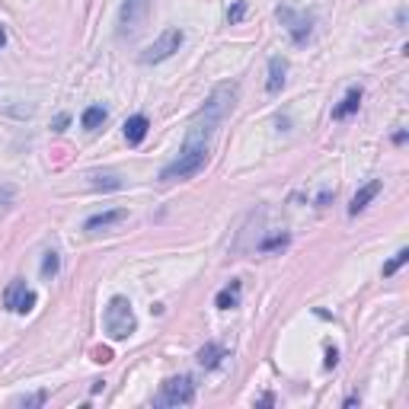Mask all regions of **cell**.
Instances as JSON below:
<instances>
[{
  "label": "cell",
  "instance_id": "6da1fadb",
  "mask_svg": "<svg viewBox=\"0 0 409 409\" xmlns=\"http://www.w3.org/2000/svg\"><path fill=\"white\" fill-rule=\"evenodd\" d=\"M234 99H237V84H218L215 93L208 96V103L195 112V118H192V125H189L186 141H182V144L208 147L211 134L218 132V125L224 122V115L234 109Z\"/></svg>",
  "mask_w": 409,
  "mask_h": 409
},
{
  "label": "cell",
  "instance_id": "7a4b0ae2",
  "mask_svg": "<svg viewBox=\"0 0 409 409\" xmlns=\"http://www.w3.org/2000/svg\"><path fill=\"white\" fill-rule=\"evenodd\" d=\"M103 326H106V333H109V339H115V342L128 339V336L134 333L138 320H134V310H132V304H128V298L109 301V307H106V313H103Z\"/></svg>",
  "mask_w": 409,
  "mask_h": 409
},
{
  "label": "cell",
  "instance_id": "3957f363",
  "mask_svg": "<svg viewBox=\"0 0 409 409\" xmlns=\"http://www.w3.org/2000/svg\"><path fill=\"white\" fill-rule=\"evenodd\" d=\"M205 160H208V147H192V144H182L180 157L173 163L160 170V180L163 182H176V180H189L195 176L201 167H205Z\"/></svg>",
  "mask_w": 409,
  "mask_h": 409
},
{
  "label": "cell",
  "instance_id": "277c9868",
  "mask_svg": "<svg viewBox=\"0 0 409 409\" xmlns=\"http://www.w3.org/2000/svg\"><path fill=\"white\" fill-rule=\"evenodd\" d=\"M182 42H186V35H182V29H167V32L160 35L157 42L151 45V49L141 55V64H160L167 61V58H173L176 51L182 49Z\"/></svg>",
  "mask_w": 409,
  "mask_h": 409
},
{
  "label": "cell",
  "instance_id": "5b68a950",
  "mask_svg": "<svg viewBox=\"0 0 409 409\" xmlns=\"http://www.w3.org/2000/svg\"><path fill=\"white\" fill-rule=\"evenodd\" d=\"M192 400H195L192 377H170V381L160 387L157 406H189Z\"/></svg>",
  "mask_w": 409,
  "mask_h": 409
},
{
  "label": "cell",
  "instance_id": "8992f818",
  "mask_svg": "<svg viewBox=\"0 0 409 409\" xmlns=\"http://www.w3.org/2000/svg\"><path fill=\"white\" fill-rule=\"evenodd\" d=\"M151 0H125L118 10V35H134L147 23Z\"/></svg>",
  "mask_w": 409,
  "mask_h": 409
},
{
  "label": "cell",
  "instance_id": "52a82bcc",
  "mask_svg": "<svg viewBox=\"0 0 409 409\" xmlns=\"http://www.w3.org/2000/svg\"><path fill=\"white\" fill-rule=\"evenodd\" d=\"M4 307L7 310H13V313H26V310H32L35 307V294L26 288V282H10L7 284V291H4Z\"/></svg>",
  "mask_w": 409,
  "mask_h": 409
},
{
  "label": "cell",
  "instance_id": "ba28073f",
  "mask_svg": "<svg viewBox=\"0 0 409 409\" xmlns=\"http://www.w3.org/2000/svg\"><path fill=\"white\" fill-rule=\"evenodd\" d=\"M278 16L288 23V32H291V39L298 45H304L307 39H310V16H307V20H304V16H294V10H288V7L278 10Z\"/></svg>",
  "mask_w": 409,
  "mask_h": 409
},
{
  "label": "cell",
  "instance_id": "9c48e42d",
  "mask_svg": "<svg viewBox=\"0 0 409 409\" xmlns=\"http://www.w3.org/2000/svg\"><path fill=\"white\" fill-rule=\"evenodd\" d=\"M125 218H128V211H122V208H112V211H103V215H93L90 221L84 224V230H90V234H96V230H106V227H112V224L125 221Z\"/></svg>",
  "mask_w": 409,
  "mask_h": 409
},
{
  "label": "cell",
  "instance_id": "30bf717a",
  "mask_svg": "<svg viewBox=\"0 0 409 409\" xmlns=\"http://www.w3.org/2000/svg\"><path fill=\"white\" fill-rule=\"evenodd\" d=\"M377 192H381V182H377V180H371L367 186H361L358 192H355L352 205H348V215H358V211H365V208H367V201L375 199Z\"/></svg>",
  "mask_w": 409,
  "mask_h": 409
},
{
  "label": "cell",
  "instance_id": "8fae6325",
  "mask_svg": "<svg viewBox=\"0 0 409 409\" xmlns=\"http://www.w3.org/2000/svg\"><path fill=\"white\" fill-rule=\"evenodd\" d=\"M284 70H288V64H284V58H269V80H265V90L269 93H278L284 87Z\"/></svg>",
  "mask_w": 409,
  "mask_h": 409
},
{
  "label": "cell",
  "instance_id": "7c38bea8",
  "mask_svg": "<svg viewBox=\"0 0 409 409\" xmlns=\"http://www.w3.org/2000/svg\"><path fill=\"white\" fill-rule=\"evenodd\" d=\"M147 128H151V122H147V115H132L125 122V138L128 144H141V141L147 138Z\"/></svg>",
  "mask_w": 409,
  "mask_h": 409
},
{
  "label": "cell",
  "instance_id": "4fadbf2b",
  "mask_svg": "<svg viewBox=\"0 0 409 409\" xmlns=\"http://www.w3.org/2000/svg\"><path fill=\"white\" fill-rule=\"evenodd\" d=\"M358 106H361V87H352V90L346 93V99L333 109V118H348L352 112H358Z\"/></svg>",
  "mask_w": 409,
  "mask_h": 409
},
{
  "label": "cell",
  "instance_id": "5bb4252c",
  "mask_svg": "<svg viewBox=\"0 0 409 409\" xmlns=\"http://www.w3.org/2000/svg\"><path fill=\"white\" fill-rule=\"evenodd\" d=\"M224 355H227V352H224V348L218 346V342H208V346H205V348L199 352V365H201V367H218Z\"/></svg>",
  "mask_w": 409,
  "mask_h": 409
},
{
  "label": "cell",
  "instance_id": "9a60e30c",
  "mask_svg": "<svg viewBox=\"0 0 409 409\" xmlns=\"http://www.w3.org/2000/svg\"><path fill=\"white\" fill-rule=\"evenodd\" d=\"M215 304L221 307V310H230V307L240 304V282H230L227 288H224V291L215 298Z\"/></svg>",
  "mask_w": 409,
  "mask_h": 409
},
{
  "label": "cell",
  "instance_id": "2e32d148",
  "mask_svg": "<svg viewBox=\"0 0 409 409\" xmlns=\"http://www.w3.org/2000/svg\"><path fill=\"white\" fill-rule=\"evenodd\" d=\"M103 122H106V109H103V106H90V109H84V115H80V125H84L87 132H96Z\"/></svg>",
  "mask_w": 409,
  "mask_h": 409
},
{
  "label": "cell",
  "instance_id": "e0dca14e",
  "mask_svg": "<svg viewBox=\"0 0 409 409\" xmlns=\"http://www.w3.org/2000/svg\"><path fill=\"white\" fill-rule=\"evenodd\" d=\"M406 263H409V250H400V253H396V256H394V259H390V263H387V265H384V275H387V278H390V275H394V272H396V269H403V265H406Z\"/></svg>",
  "mask_w": 409,
  "mask_h": 409
},
{
  "label": "cell",
  "instance_id": "ac0fdd59",
  "mask_svg": "<svg viewBox=\"0 0 409 409\" xmlns=\"http://www.w3.org/2000/svg\"><path fill=\"white\" fill-rule=\"evenodd\" d=\"M55 272H58V253H45L42 275H55Z\"/></svg>",
  "mask_w": 409,
  "mask_h": 409
},
{
  "label": "cell",
  "instance_id": "d6986e66",
  "mask_svg": "<svg viewBox=\"0 0 409 409\" xmlns=\"http://www.w3.org/2000/svg\"><path fill=\"white\" fill-rule=\"evenodd\" d=\"M243 13H246V4L240 0V4H234V7L227 10V23H240V20H243Z\"/></svg>",
  "mask_w": 409,
  "mask_h": 409
},
{
  "label": "cell",
  "instance_id": "ffe728a7",
  "mask_svg": "<svg viewBox=\"0 0 409 409\" xmlns=\"http://www.w3.org/2000/svg\"><path fill=\"white\" fill-rule=\"evenodd\" d=\"M323 365H326V367H336V365H339V352H336L333 346L326 348V361H323Z\"/></svg>",
  "mask_w": 409,
  "mask_h": 409
},
{
  "label": "cell",
  "instance_id": "44dd1931",
  "mask_svg": "<svg viewBox=\"0 0 409 409\" xmlns=\"http://www.w3.org/2000/svg\"><path fill=\"white\" fill-rule=\"evenodd\" d=\"M284 243H288V237H284V234L282 237H272V240L263 243V250H275V246H284Z\"/></svg>",
  "mask_w": 409,
  "mask_h": 409
},
{
  "label": "cell",
  "instance_id": "7402d4cb",
  "mask_svg": "<svg viewBox=\"0 0 409 409\" xmlns=\"http://www.w3.org/2000/svg\"><path fill=\"white\" fill-rule=\"evenodd\" d=\"M26 406H42L45 403V394H35V396H29V400H23Z\"/></svg>",
  "mask_w": 409,
  "mask_h": 409
},
{
  "label": "cell",
  "instance_id": "603a6c76",
  "mask_svg": "<svg viewBox=\"0 0 409 409\" xmlns=\"http://www.w3.org/2000/svg\"><path fill=\"white\" fill-rule=\"evenodd\" d=\"M96 361H103V365H106V361H112V352H109V348H96Z\"/></svg>",
  "mask_w": 409,
  "mask_h": 409
},
{
  "label": "cell",
  "instance_id": "cb8c5ba5",
  "mask_svg": "<svg viewBox=\"0 0 409 409\" xmlns=\"http://www.w3.org/2000/svg\"><path fill=\"white\" fill-rule=\"evenodd\" d=\"M64 125H68V115H58L55 118V132H64Z\"/></svg>",
  "mask_w": 409,
  "mask_h": 409
},
{
  "label": "cell",
  "instance_id": "d4e9b609",
  "mask_svg": "<svg viewBox=\"0 0 409 409\" xmlns=\"http://www.w3.org/2000/svg\"><path fill=\"white\" fill-rule=\"evenodd\" d=\"M4 42H7V32H4V26H0V49H4Z\"/></svg>",
  "mask_w": 409,
  "mask_h": 409
}]
</instances>
